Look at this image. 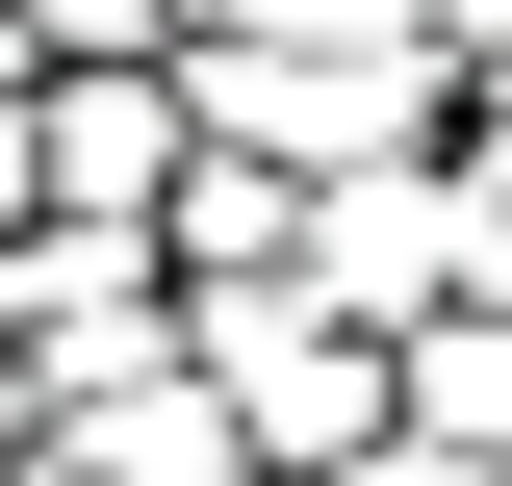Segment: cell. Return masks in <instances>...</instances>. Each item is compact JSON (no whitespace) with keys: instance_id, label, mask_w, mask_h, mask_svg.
I'll return each instance as SVG.
<instances>
[{"instance_id":"4","label":"cell","mask_w":512,"mask_h":486,"mask_svg":"<svg viewBox=\"0 0 512 486\" xmlns=\"http://www.w3.org/2000/svg\"><path fill=\"white\" fill-rule=\"evenodd\" d=\"M410 435H461V461H512V307H461V333H410Z\"/></svg>"},{"instance_id":"3","label":"cell","mask_w":512,"mask_h":486,"mask_svg":"<svg viewBox=\"0 0 512 486\" xmlns=\"http://www.w3.org/2000/svg\"><path fill=\"white\" fill-rule=\"evenodd\" d=\"M180 180H205L180 52H154V77H52V231H180Z\"/></svg>"},{"instance_id":"6","label":"cell","mask_w":512,"mask_h":486,"mask_svg":"<svg viewBox=\"0 0 512 486\" xmlns=\"http://www.w3.org/2000/svg\"><path fill=\"white\" fill-rule=\"evenodd\" d=\"M26 410H52V384H26V333H0V435H26Z\"/></svg>"},{"instance_id":"7","label":"cell","mask_w":512,"mask_h":486,"mask_svg":"<svg viewBox=\"0 0 512 486\" xmlns=\"http://www.w3.org/2000/svg\"><path fill=\"white\" fill-rule=\"evenodd\" d=\"M0 77H26V26H0Z\"/></svg>"},{"instance_id":"1","label":"cell","mask_w":512,"mask_h":486,"mask_svg":"<svg viewBox=\"0 0 512 486\" xmlns=\"http://www.w3.org/2000/svg\"><path fill=\"white\" fill-rule=\"evenodd\" d=\"M205 154H256V180H384V154H461V52H410L384 0H256V26H205L180 52Z\"/></svg>"},{"instance_id":"8","label":"cell","mask_w":512,"mask_h":486,"mask_svg":"<svg viewBox=\"0 0 512 486\" xmlns=\"http://www.w3.org/2000/svg\"><path fill=\"white\" fill-rule=\"evenodd\" d=\"M0 486H26V461H0Z\"/></svg>"},{"instance_id":"5","label":"cell","mask_w":512,"mask_h":486,"mask_svg":"<svg viewBox=\"0 0 512 486\" xmlns=\"http://www.w3.org/2000/svg\"><path fill=\"white\" fill-rule=\"evenodd\" d=\"M461 154H487V180H512V52H487V77H461Z\"/></svg>"},{"instance_id":"2","label":"cell","mask_w":512,"mask_h":486,"mask_svg":"<svg viewBox=\"0 0 512 486\" xmlns=\"http://www.w3.org/2000/svg\"><path fill=\"white\" fill-rule=\"evenodd\" d=\"M205 384H231L256 461H308V486H359L384 435H410V359H384L359 307H308V282H231L205 307Z\"/></svg>"}]
</instances>
